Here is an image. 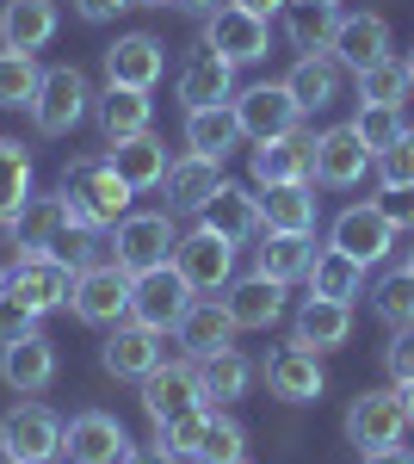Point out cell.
<instances>
[{"label": "cell", "mask_w": 414, "mask_h": 464, "mask_svg": "<svg viewBox=\"0 0 414 464\" xmlns=\"http://www.w3.org/2000/svg\"><path fill=\"white\" fill-rule=\"evenodd\" d=\"M198 304V291L179 279V266H149V273H130V322L142 328H155V334H168L179 328V316Z\"/></svg>", "instance_id": "obj_1"}, {"label": "cell", "mask_w": 414, "mask_h": 464, "mask_svg": "<svg viewBox=\"0 0 414 464\" xmlns=\"http://www.w3.org/2000/svg\"><path fill=\"white\" fill-rule=\"evenodd\" d=\"M63 421L43 409V402H19L0 415V459L6 464H50L63 459Z\"/></svg>", "instance_id": "obj_2"}, {"label": "cell", "mask_w": 414, "mask_h": 464, "mask_svg": "<svg viewBox=\"0 0 414 464\" xmlns=\"http://www.w3.org/2000/svg\"><path fill=\"white\" fill-rule=\"evenodd\" d=\"M179 236H173V211H137L111 229V260L124 273H149V266H168Z\"/></svg>", "instance_id": "obj_3"}, {"label": "cell", "mask_w": 414, "mask_h": 464, "mask_svg": "<svg viewBox=\"0 0 414 464\" xmlns=\"http://www.w3.org/2000/svg\"><path fill=\"white\" fill-rule=\"evenodd\" d=\"M69 192H74V205H81V217H87L93 229H118V223L130 217V198H137V192L118 179L111 161H74Z\"/></svg>", "instance_id": "obj_4"}, {"label": "cell", "mask_w": 414, "mask_h": 464, "mask_svg": "<svg viewBox=\"0 0 414 464\" xmlns=\"http://www.w3.org/2000/svg\"><path fill=\"white\" fill-rule=\"evenodd\" d=\"M205 50L229 56L236 69H242V63H260V56L273 50V19H260V13H247L236 0H223L217 13H205Z\"/></svg>", "instance_id": "obj_5"}, {"label": "cell", "mask_w": 414, "mask_h": 464, "mask_svg": "<svg viewBox=\"0 0 414 464\" xmlns=\"http://www.w3.org/2000/svg\"><path fill=\"white\" fill-rule=\"evenodd\" d=\"M74 316L93 322V328H118V322L130 316V273L118 266V260H100V266H87V273H74Z\"/></svg>", "instance_id": "obj_6"}, {"label": "cell", "mask_w": 414, "mask_h": 464, "mask_svg": "<svg viewBox=\"0 0 414 464\" xmlns=\"http://www.w3.org/2000/svg\"><path fill=\"white\" fill-rule=\"evenodd\" d=\"M87 74L74 69V63H63V69H43V81H37V100H32V118L43 137H69L74 124L87 118Z\"/></svg>", "instance_id": "obj_7"}, {"label": "cell", "mask_w": 414, "mask_h": 464, "mask_svg": "<svg viewBox=\"0 0 414 464\" xmlns=\"http://www.w3.org/2000/svg\"><path fill=\"white\" fill-rule=\"evenodd\" d=\"M173 266H179V279L198 291V297H210V291H223L229 279H236V242H223L217 229H192V236H179V248H173Z\"/></svg>", "instance_id": "obj_8"}, {"label": "cell", "mask_w": 414, "mask_h": 464, "mask_svg": "<svg viewBox=\"0 0 414 464\" xmlns=\"http://www.w3.org/2000/svg\"><path fill=\"white\" fill-rule=\"evenodd\" d=\"M6 291H13L19 304H32L37 316H50L56 304H69V297H74V266H69V260H56L50 248L19 254V266L6 273Z\"/></svg>", "instance_id": "obj_9"}, {"label": "cell", "mask_w": 414, "mask_h": 464, "mask_svg": "<svg viewBox=\"0 0 414 464\" xmlns=\"http://www.w3.org/2000/svg\"><path fill=\"white\" fill-rule=\"evenodd\" d=\"M142 409H149V421H155V428H161V421H179V415L210 409L205 378H198V359H192V365H155V372L142 378Z\"/></svg>", "instance_id": "obj_10"}, {"label": "cell", "mask_w": 414, "mask_h": 464, "mask_svg": "<svg viewBox=\"0 0 414 464\" xmlns=\"http://www.w3.org/2000/svg\"><path fill=\"white\" fill-rule=\"evenodd\" d=\"M402 433H409V415H402V396H396V391H365V396H352V409H346V440H352L359 452L402 446Z\"/></svg>", "instance_id": "obj_11"}, {"label": "cell", "mask_w": 414, "mask_h": 464, "mask_svg": "<svg viewBox=\"0 0 414 464\" xmlns=\"http://www.w3.org/2000/svg\"><path fill=\"white\" fill-rule=\"evenodd\" d=\"M63 459L69 464H124L130 459V433L105 409H81L69 421V433H63Z\"/></svg>", "instance_id": "obj_12"}, {"label": "cell", "mask_w": 414, "mask_h": 464, "mask_svg": "<svg viewBox=\"0 0 414 464\" xmlns=\"http://www.w3.org/2000/svg\"><path fill=\"white\" fill-rule=\"evenodd\" d=\"M236 118H242V137H254V143H273V137H291L297 124H303V111H297V100H291V87L284 81H260V87H247L242 100H236Z\"/></svg>", "instance_id": "obj_13"}, {"label": "cell", "mask_w": 414, "mask_h": 464, "mask_svg": "<svg viewBox=\"0 0 414 464\" xmlns=\"http://www.w3.org/2000/svg\"><path fill=\"white\" fill-rule=\"evenodd\" d=\"M69 223H87L81 217V205H74V192L63 186V192H43V198H25V211L13 217L6 229H13V242H19V254H37V248H50L56 242V229H69Z\"/></svg>", "instance_id": "obj_14"}, {"label": "cell", "mask_w": 414, "mask_h": 464, "mask_svg": "<svg viewBox=\"0 0 414 464\" xmlns=\"http://www.w3.org/2000/svg\"><path fill=\"white\" fill-rule=\"evenodd\" d=\"M161 69H168L161 37H149V32H130V37H118V44L105 50V87H137V93H155Z\"/></svg>", "instance_id": "obj_15"}, {"label": "cell", "mask_w": 414, "mask_h": 464, "mask_svg": "<svg viewBox=\"0 0 414 464\" xmlns=\"http://www.w3.org/2000/svg\"><path fill=\"white\" fill-rule=\"evenodd\" d=\"M100 359H105L111 378H137L142 384L155 365H168V334H155V328H142V322H118Z\"/></svg>", "instance_id": "obj_16"}, {"label": "cell", "mask_w": 414, "mask_h": 464, "mask_svg": "<svg viewBox=\"0 0 414 464\" xmlns=\"http://www.w3.org/2000/svg\"><path fill=\"white\" fill-rule=\"evenodd\" d=\"M334 248L352 254L359 266H378L383 254L396 248V223H390L378 205H352V211L334 217Z\"/></svg>", "instance_id": "obj_17"}, {"label": "cell", "mask_w": 414, "mask_h": 464, "mask_svg": "<svg viewBox=\"0 0 414 464\" xmlns=\"http://www.w3.org/2000/svg\"><path fill=\"white\" fill-rule=\"evenodd\" d=\"M328 56L352 74L383 63V56H390V19H383V13H341V32L328 44Z\"/></svg>", "instance_id": "obj_18"}, {"label": "cell", "mask_w": 414, "mask_h": 464, "mask_svg": "<svg viewBox=\"0 0 414 464\" xmlns=\"http://www.w3.org/2000/svg\"><path fill=\"white\" fill-rule=\"evenodd\" d=\"M310 174H315V137L310 130L254 143V179L260 186H291V179H310Z\"/></svg>", "instance_id": "obj_19"}, {"label": "cell", "mask_w": 414, "mask_h": 464, "mask_svg": "<svg viewBox=\"0 0 414 464\" xmlns=\"http://www.w3.org/2000/svg\"><path fill=\"white\" fill-rule=\"evenodd\" d=\"M365 168H371V149L352 124H334L315 137V179L322 186H352V179H365Z\"/></svg>", "instance_id": "obj_20"}, {"label": "cell", "mask_w": 414, "mask_h": 464, "mask_svg": "<svg viewBox=\"0 0 414 464\" xmlns=\"http://www.w3.org/2000/svg\"><path fill=\"white\" fill-rule=\"evenodd\" d=\"M205 229H217L223 242H236V248H242V242H254V236L266 229V211H260V198H254L247 186H229V179H223V186H217V198L205 205Z\"/></svg>", "instance_id": "obj_21"}, {"label": "cell", "mask_w": 414, "mask_h": 464, "mask_svg": "<svg viewBox=\"0 0 414 464\" xmlns=\"http://www.w3.org/2000/svg\"><path fill=\"white\" fill-rule=\"evenodd\" d=\"M0 378H6V391H19V396L50 391V378H56V347H50L43 334H25V341L0 347Z\"/></svg>", "instance_id": "obj_22"}, {"label": "cell", "mask_w": 414, "mask_h": 464, "mask_svg": "<svg viewBox=\"0 0 414 464\" xmlns=\"http://www.w3.org/2000/svg\"><path fill=\"white\" fill-rule=\"evenodd\" d=\"M217 186H223V161H210V155H186V161H173L168 179H161V192H168V211H198L217 198Z\"/></svg>", "instance_id": "obj_23"}, {"label": "cell", "mask_w": 414, "mask_h": 464, "mask_svg": "<svg viewBox=\"0 0 414 464\" xmlns=\"http://www.w3.org/2000/svg\"><path fill=\"white\" fill-rule=\"evenodd\" d=\"M56 37V0H6L0 6V50L37 56Z\"/></svg>", "instance_id": "obj_24"}, {"label": "cell", "mask_w": 414, "mask_h": 464, "mask_svg": "<svg viewBox=\"0 0 414 464\" xmlns=\"http://www.w3.org/2000/svg\"><path fill=\"white\" fill-rule=\"evenodd\" d=\"M266 391L278 396V402H315L322 396V365H315L310 347H278L273 359H266Z\"/></svg>", "instance_id": "obj_25"}, {"label": "cell", "mask_w": 414, "mask_h": 464, "mask_svg": "<svg viewBox=\"0 0 414 464\" xmlns=\"http://www.w3.org/2000/svg\"><path fill=\"white\" fill-rule=\"evenodd\" d=\"M297 347H310V353H334L352 341V304H334V297H310L303 310H297V334H291Z\"/></svg>", "instance_id": "obj_26"}, {"label": "cell", "mask_w": 414, "mask_h": 464, "mask_svg": "<svg viewBox=\"0 0 414 464\" xmlns=\"http://www.w3.org/2000/svg\"><path fill=\"white\" fill-rule=\"evenodd\" d=\"M229 93H236V63L217 56V50H198V56L186 63V74H179V100H186V111L229 106Z\"/></svg>", "instance_id": "obj_27"}, {"label": "cell", "mask_w": 414, "mask_h": 464, "mask_svg": "<svg viewBox=\"0 0 414 464\" xmlns=\"http://www.w3.org/2000/svg\"><path fill=\"white\" fill-rule=\"evenodd\" d=\"M105 161H111V168H118V179H124V186H130V192H155V186H161V179H168V143H161V137H149V130H142V137H130V143H111V155H105Z\"/></svg>", "instance_id": "obj_28"}, {"label": "cell", "mask_w": 414, "mask_h": 464, "mask_svg": "<svg viewBox=\"0 0 414 464\" xmlns=\"http://www.w3.org/2000/svg\"><path fill=\"white\" fill-rule=\"evenodd\" d=\"M173 334H179V347H186L192 359H210V353H223V347L236 341V322H229V310H223L217 297H198V304L179 316Z\"/></svg>", "instance_id": "obj_29"}, {"label": "cell", "mask_w": 414, "mask_h": 464, "mask_svg": "<svg viewBox=\"0 0 414 464\" xmlns=\"http://www.w3.org/2000/svg\"><path fill=\"white\" fill-rule=\"evenodd\" d=\"M223 310H229L236 328H273V322L284 316V285L266 279V273H254V279H242V285H229Z\"/></svg>", "instance_id": "obj_30"}, {"label": "cell", "mask_w": 414, "mask_h": 464, "mask_svg": "<svg viewBox=\"0 0 414 464\" xmlns=\"http://www.w3.org/2000/svg\"><path fill=\"white\" fill-rule=\"evenodd\" d=\"M284 87H291L297 111H328L341 100V63L334 56H297V69L284 74Z\"/></svg>", "instance_id": "obj_31"}, {"label": "cell", "mask_w": 414, "mask_h": 464, "mask_svg": "<svg viewBox=\"0 0 414 464\" xmlns=\"http://www.w3.org/2000/svg\"><path fill=\"white\" fill-rule=\"evenodd\" d=\"M236 143H242V118H236V106H198V111H186V149H192V155L223 161Z\"/></svg>", "instance_id": "obj_32"}, {"label": "cell", "mask_w": 414, "mask_h": 464, "mask_svg": "<svg viewBox=\"0 0 414 464\" xmlns=\"http://www.w3.org/2000/svg\"><path fill=\"white\" fill-rule=\"evenodd\" d=\"M284 32H291V44L303 56H322L334 44V32H341V6L334 0H291L284 6Z\"/></svg>", "instance_id": "obj_33"}, {"label": "cell", "mask_w": 414, "mask_h": 464, "mask_svg": "<svg viewBox=\"0 0 414 464\" xmlns=\"http://www.w3.org/2000/svg\"><path fill=\"white\" fill-rule=\"evenodd\" d=\"M365 291V266L341 254L334 242L328 248H315V266H310V297H334V304H352Z\"/></svg>", "instance_id": "obj_34"}, {"label": "cell", "mask_w": 414, "mask_h": 464, "mask_svg": "<svg viewBox=\"0 0 414 464\" xmlns=\"http://www.w3.org/2000/svg\"><path fill=\"white\" fill-rule=\"evenodd\" d=\"M260 211H266V229H284V236H310V229H315V192H310V179L266 186Z\"/></svg>", "instance_id": "obj_35"}, {"label": "cell", "mask_w": 414, "mask_h": 464, "mask_svg": "<svg viewBox=\"0 0 414 464\" xmlns=\"http://www.w3.org/2000/svg\"><path fill=\"white\" fill-rule=\"evenodd\" d=\"M315 266V242L310 236H284V229H266V248H260V266L254 273H266L278 285H297V279H310Z\"/></svg>", "instance_id": "obj_36"}, {"label": "cell", "mask_w": 414, "mask_h": 464, "mask_svg": "<svg viewBox=\"0 0 414 464\" xmlns=\"http://www.w3.org/2000/svg\"><path fill=\"white\" fill-rule=\"evenodd\" d=\"M100 130H105V143H130V137H142V130H149V93H137V87H105Z\"/></svg>", "instance_id": "obj_37"}, {"label": "cell", "mask_w": 414, "mask_h": 464, "mask_svg": "<svg viewBox=\"0 0 414 464\" xmlns=\"http://www.w3.org/2000/svg\"><path fill=\"white\" fill-rule=\"evenodd\" d=\"M25 198H32V155H25V143L0 137V229L25 211Z\"/></svg>", "instance_id": "obj_38"}, {"label": "cell", "mask_w": 414, "mask_h": 464, "mask_svg": "<svg viewBox=\"0 0 414 464\" xmlns=\"http://www.w3.org/2000/svg\"><path fill=\"white\" fill-rule=\"evenodd\" d=\"M198 378H205L210 402H236V396H247V384H254V365H247L236 347H223V353L198 359Z\"/></svg>", "instance_id": "obj_39"}, {"label": "cell", "mask_w": 414, "mask_h": 464, "mask_svg": "<svg viewBox=\"0 0 414 464\" xmlns=\"http://www.w3.org/2000/svg\"><path fill=\"white\" fill-rule=\"evenodd\" d=\"M414 87V74L402 56H383L371 69H359V106H402Z\"/></svg>", "instance_id": "obj_40"}, {"label": "cell", "mask_w": 414, "mask_h": 464, "mask_svg": "<svg viewBox=\"0 0 414 464\" xmlns=\"http://www.w3.org/2000/svg\"><path fill=\"white\" fill-rule=\"evenodd\" d=\"M37 81H43V69H37L25 50H0V106L19 111L37 100Z\"/></svg>", "instance_id": "obj_41"}, {"label": "cell", "mask_w": 414, "mask_h": 464, "mask_svg": "<svg viewBox=\"0 0 414 464\" xmlns=\"http://www.w3.org/2000/svg\"><path fill=\"white\" fill-rule=\"evenodd\" d=\"M100 248H111V242H105V229H93V223H69V229H56V242H50V254L69 260L74 273H87V266L111 260V254H100Z\"/></svg>", "instance_id": "obj_42"}, {"label": "cell", "mask_w": 414, "mask_h": 464, "mask_svg": "<svg viewBox=\"0 0 414 464\" xmlns=\"http://www.w3.org/2000/svg\"><path fill=\"white\" fill-rule=\"evenodd\" d=\"M371 304H378V316L390 322V328H414V266L383 273L378 291H371Z\"/></svg>", "instance_id": "obj_43"}, {"label": "cell", "mask_w": 414, "mask_h": 464, "mask_svg": "<svg viewBox=\"0 0 414 464\" xmlns=\"http://www.w3.org/2000/svg\"><path fill=\"white\" fill-rule=\"evenodd\" d=\"M247 459V433L229 421V415H210L205 421V440H198V452H192V464H236Z\"/></svg>", "instance_id": "obj_44"}, {"label": "cell", "mask_w": 414, "mask_h": 464, "mask_svg": "<svg viewBox=\"0 0 414 464\" xmlns=\"http://www.w3.org/2000/svg\"><path fill=\"white\" fill-rule=\"evenodd\" d=\"M352 130L365 137V149H371V161H378L383 149L402 137V111L396 106H359V118H352Z\"/></svg>", "instance_id": "obj_45"}, {"label": "cell", "mask_w": 414, "mask_h": 464, "mask_svg": "<svg viewBox=\"0 0 414 464\" xmlns=\"http://www.w3.org/2000/svg\"><path fill=\"white\" fill-rule=\"evenodd\" d=\"M205 421H210V409L179 415V421H161V428H155V446L173 452V459H192V452H198V440H205Z\"/></svg>", "instance_id": "obj_46"}, {"label": "cell", "mask_w": 414, "mask_h": 464, "mask_svg": "<svg viewBox=\"0 0 414 464\" xmlns=\"http://www.w3.org/2000/svg\"><path fill=\"white\" fill-rule=\"evenodd\" d=\"M371 168H378V179H383V186H414V137L402 130V137H396V143L383 149V155L371 161Z\"/></svg>", "instance_id": "obj_47"}, {"label": "cell", "mask_w": 414, "mask_h": 464, "mask_svg": "<svg viewBox=\"0 0 414 464\" xmlns=\"http://www.w3.org/2000/svg\"><path fill=\"white\" fill-rule=\"evenodd\" d=\"M25 334H37V310L6 291V297H0V347H13V341H25Z\"/></svg>", "instance_id": "obj_48"}, {"label": "cell", "mask_w": 414, "mask_h": 464, "mask_svg": "<svg viewBox=\"0 0 414 464\" xmlns=\"http://www.w3.org/2000/svg\"><path fill=\"white\" fill-rule=\"evenodd\" d=\"M383 365L396 384H414V328H396V341L383 347Z\"/></svg>", "instance_id": "obj_49"}, {"label": "cell", "mask_w": 414, "mask_h": 464, "mask_svg": "<svg viewBox=\"0 0 414 464\" xmlns=\"http://www.w3.org/2000/svg\"><path fill=\"white\" fill-rule=\"evenodd\" d=\"M378 211L396 223V236H402V229H414V186H383Z\"/></svg>", "instance_id": "obj_50"}, {"label": "cell", "mask_w": 414, "mask_h": 464, "mask_svg": "<svg viewBox=\"0 0 414 464\" xmlns=\"http://www.w3.org/2000/svg\"><path fill=\"white\" fill-rule=\"evenodd\" d=\"M124 6H137V0H74V13H81L87 25H105V19H118Z\"/></svg>", "instance_id": "obj_51"}, {"label": "cell", "mask_w": 414, "mask_h": 464, "mask_svg": "<svg viewBox=\"0 0 414 464\" xmlns=\"http://www.w3.org/2000/svg\"><path fill=\"white\" fill-rule=\"evenodd\" d=\"M124 464H179L173 452H161V446H130V459Z\"/></svg>", "instance_id": "obj_52"}, {"label": "cell", "mask_w": 414, "mask_h": 464, "mask_svg": "<svg viewBox=\"0 0 414 464\" xmlns=\"http://www.w3.org/2000/svg\"><path fill=\"white\" fill-rule=\"evenodd\" d=\"M359 464H414V452H402V446H383V452H365Z\"/></svg>", "instance_id": "obj_53"}, {"label": "cell", "mask_w": 414, "mask_h": 464, "mask_svg": "<svg viewBox=\"0 0 414 464\" xmlns=\"http://www.w3.org/2000/svg\"><path fill=\"white\" fill-rule=\"evenodd\" d=\"M236 6H247V13H260V19H273V13H284L291 0H236Z\"/></svg>", "instance_id": "obj_54"}, {"label": "cell", "mask_w": 414, "mask_h": 464, "mask_svg": "<svg viewBox=\"0 0 414 464\" xmlns=\"http://www.w3.org/2000/svg\"><path fill=\"white\" fill-rule=\"evenodd\" d=\"M179 13H217V0H173Z\"/></svg>", "instance_id": "obj_55"}, {"label": "cell", "mask_w": 414, "mask_h": 464, "mask_svg": "<svg viewBox=\"0 0 414 464\" xmlns=\"http://www.w3.org/2000/svg\"><path fill=\"white\" fill-rule=\"evenodd\" d=\"M396 396H402V415L414 421V384H396Z\"/></svg>", "instance_id": "obj_56"}, {"label": "cell", "mask_w": 414, "mask_h": 464, "mask_svg": "<svg viewBox=\"0 0 414 464\" xmlns=\"http://www.w3.org/2000/svg\"><path fill=\"white\" fill-rule=\"evenodd\" d=\"M137 6H173V0H137Z\"/></svg>", "instance_id": "obj_57"}, {"label": "cell", "mask_w": 414, "mask_h": 464, "mask_svg": "<svg viewBox=\"0 0 414 464\" xmlns=\"http://www.w3.org/2000/svg\"><path fill=\"white\" fill-rule=\"evenodd\" d=\"M0 297H6V266H0Z\"/></svg>", "instance_id": "obj_58"}, {"label": "cell", "mask_w": 414, "mask_h": 464, "mask_svg": "<svg viewBox=\"0 0 414 464\" xmlns=\"http://www.w3.org/2000/svg\"><path fill=\"white\" fill-rule=\"evenodd\" d=\"M409 74H414V56H409Z\"/></svg>", "instance_id": "obj_59"}, {"label": "cell", "mask_w": 414, "mask_h": 464, "mask_svg": "<svg viewBox=\"0 0 414 464\" xmlns=\"http://www.w3.org/2000/svg\"><path fill=\"white\" fill-rule=\"evenodd\" d=\"M409 266H414V254H409Z\"/></svg>", "instance_id": "obj_60"}, {"label": "cell", "mask_w": 414, "mask_h": 464, "mask_svg": "<svg viewBox=\"0 0 414 464\" xmlns=\"http://www.w3.org/2000/svg\"><path fill=\"white\" fill-rule=\"evenodd\" d=\"M236 464H247V459H236Z\"/></svg>", "instance_id": "obj_61"}, {"label": "cell", "mask_w": 414, "mask_h": 464, "mask_svg": "<svg viewBox=\"0 0 414 464\" xmlns=\"http://www.w3.org/2000/svg\"><path fill=\"white\" fill-rule=\"evenodd\" d=\"M334 6H341V0H334Z\"/></svg>", "instance_id": "obj_62"}]
</instances>
